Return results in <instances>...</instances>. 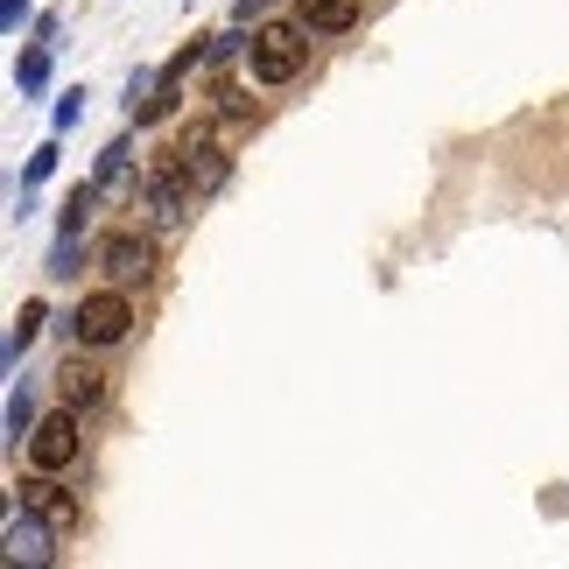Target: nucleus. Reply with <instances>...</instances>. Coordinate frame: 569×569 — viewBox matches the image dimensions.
<instances>
[{
	"label": "nucleus",
	"instance_id": "1",
	"mask_svg": "<svg viewBox=\"0 0 569 569\" xmlns=\"http://www.w3.org/2000/svg\"><path fill=\"white\" fill-rule=\"evenodd\" d=\"M310 29L302 21H260L253 42H247V71L253 84H289L302 63H310V42H302Z\"/></svg>",
	"mask_w": 569,
	"mask_h": 569
},
{
	"label": "nucleus",
	"instance_id": "2",
	"mask_svg": "<svg viewBox=\"0 0 569 569\" xmlns=\"http://www.w3.org/2000/svg\"><path fill=\"white\" fill-rule=\"evenodd\" d=\"M127 331H134V289H113V281H106L99 296H84L71 310V338L84 352H106V345H120Z\"/></svg>",
	"mask_w": 569,
	"mask_h": 569
},
{
	"label": "nucleus",
	"instance_id": "3",
	"mask_svg": "<svg viewBox=\"0 0 569 569\" xmlns=\"http://www.w3.org/2000/svg\"><path fill=\"white\" fill-rule=\"evenodd\" d=\"M57 520H42L36 507H29V499H8V549H0V556H8V569H50L57 562Z\"/></svg>",
	"mask_w": 569,
	"mask_h": 569
},
{
	"label": "nucleus",
	"instance_id": "4",
	"mask_svg": "<svg viewBox=\"0 0 569 569\" xmlns=\"http://www.w3.org/2000/svg\"><path fill=\"white\" fill-rule=\"evenodd\" d=\"M162 169H177V177H183V190L197 197V204H204V197H218V190L232 183V156H226L218 141H197V134L169 148V162H162Z\"/></svg>",
	"mask_w": 569,
	"mask_h": 569
},
{
	"label": "nucleus",
	"instance_id": "5",
	"mask_svg": "<svg viewBox=\"0 0 569 569\" xmlns=\"http://www.w3.org/2000/svg\"><path fill=\"white\" fill-rule=\"evenodd\" d=\"M78 415H84V408L63 401L57 415H42V422H36V436H29V465H36V471H71V465H78V450H84Z\"/></svg>",
	"mask_w": 569,
	"mask_h": 569
},
{
	"label": "nucleus",
	"instance_id": "6",
	"mask_svg": "<svg viewBox=\"0 0 569 569\" xmlns=\"http://www.w3.org/2000/svg\"><path fill=\"white\" fill-rule=\"evenodd\" d=\"M134 211H141V226H148V232H177L183 218L197 211V197L183 190L177 169H162V177H148V183L134 190Z\"/></svg>",
	"mask_w": 569,
	"mask_h": 569
},
{
	"label": "nucleus",
	"instance_id": "7",
	"mask_svg": "<svg viewBox=\"0 0 569 569\" xmlns=\"http://www.w3.org/2000/svg\"><path fill=\"white\" fill-rule=\"evenodd\" d=\"M99 274L113 281V289H148V281H156V247H148L141 232L99 239Z\"/></svg>",
	"mask_w": 569,
	"mask_h": 569
},
{
	"label": "nucleus",
	"instance_id": "8",
	"mask_svg": "<svg viewBox=\"0 0 569 569\" xmlns=\"http://www.w3.org/2000/svg\"><path fill=\"white\" fill-rule=\"evenodd\" d=\"M14 492L29 499V507H36L42 520H57V528H78V520H84V507H78V492L63 486V471H36L29 486H14Z\"/></svg>",
	"mask_w": 569,
	"mask_h": 569
},
{
	"label": "nucleus",
	"instance_id": "9",
	"mask_svg": "<svg viewBox=\"0 0 569 569\" xmlns=\"http://www.w3.org/2000/svg\"><path fill=\"white\" fill-rule=\"evenodd\" d=\"M92 183H99V197H120V204H134L141 177H134V141H127V134L99 148V169H92Z\"/></svg>",
	"mask_w": 569,
	"mask_h": 569
},
{
	"label": "nucleus",
	"instance_id": "10",
	"mask_svg": "<svg viewBox=\"0 0 569 569\" xmlns=\"http://www.w3.org/2000/svg\"><path fill=\"white\" fill-rule=\"evenodd\" d=\"M296 21L310 36H345L359 21V0H296Z\"/></svg>",
	"mask_w": 569,
	"mask_h": 569
},
{
	"label": "nucleus",
	"instance_id": "11",
	"mask_svg": "<svg viewBox=\"0 0 569 569\" xmlns=\"http://www.w3.org/2000/svg\"><path fill=\"white\" fill-rule=\"evenodd\" d=\"M57 393H63V401H71V408H99L106 401V373H92V366H63V373H57Z\"/></svg>",
	"mask_w": 569,
	"mask_h": 569
},
{
	"label": "nucleus",
	"instance_id": "12",
	"mask_svg": "<svg viewBox=\"0 0 569 569\" xmlns=\"http://www.w3.org/2000/svg\"><path fill=\"white\" fill-rule=\"evenodd\" d=\"M36 422H42V415H36V393H29V380H14L8 387V436H0V443H29Z\"/></svg>",
	"mask_w": 569,
	"mask_h": 569
},
{
	"label": "nucleus",
	"instance_id": "13",
	"mask_svg": "<svg viewBox=\"0 0 569 569\" xmlns=\"http://www.w3.org/2000/svg\"><path fill=\"white\" fill-rule=\"evenodd\" d=\"M42 84H50V50H21L14 57V92L21 99H42Z\"/></svg>",
	"mask_w": 569,
	"mask_h": 569
},
{
	"label": "nucleus",
	"instance_id": "14",
	"mask_svg": "<svg viewBox=\"0 0 569 569\" xmlns=\"http://www.w3.org/2000/svg\"><path fill=\"white\" fill-rule=\"evenodd\" d=\"M42 323H50V310H42V302H21V310H14V331H8V366H14V359L36 345Z\"/></svg>",
	"mask_w": 569,
	"mask_h": 569
},
{
	"label": "nucleus",
	"instance_id": "15",
	"mask_svg": "<svg viewBox=\"0 0 569 569\" xmlns=\"http://www.w3.org/2000/svg\"><path fill=\"white\" fill-rule=\"evenodd\" d=\"M78 260H84V232H57V247H50V274H57V281H71V274H78Z\"/></svg>",
	"mask_w": 569,
	"mask_h": 569
},
{
	"label": "nucleus",
	"instance_id": "16",
	"mask_svg": "<svg viewBox=\"0 0 569 569\" xmlns=\"http://www.w3.org/2000/svg\"><path fill=\"white\" fill-rule=\"evenodd\" d=\"M247 21H239V29H226V36H211V50H204V63H211V71H218V63H232V57H247Z\"/></svg>",
	"mask_w": 569,
	"mask_h": 569
},
{
	"label": "nucleus",
	"instance_id": "17",
	"mask_svg": "<svg viewBox=\"0 0 569 569\" xmlns=\"http://www.w3.org/2000/svg\"><path fill=\"white\" fill-rule=\"evenodd\" d=\"M57 162H63V148H57V141L29 148V169H21V183H42V177H57Z\"/></svg>",
	"mask_w": 569,
	"mask_h": 569
},
{
	"label": "nucleus",
	"instance_id": "18",
	"mask_svg": "<svg viewBox=\"0 0 569 569\" xmlns=\"http://www.w3.org/2000/svg\"><path fill=\"white\" fill-rule=\"evenodd\" d=\"M78 120H84V84H71V92L57 99V134H71Z\"/></svg>",
	"mask_w": 569,
	"mask_h": 569
},
{
	"label": "nucleus",
	"instance_id": "19",
	"mask_svg": "<svg viewBox=\"0 0 569 569\" xmlns=\"http://www.w3.org/2000/svg\"><path fill=\"white\" fill-rule=\"evenodd\" d=\"M218 113H226V120H253V99L239 92V84H218Z\"/></svg>",
	"mask_w": 569,
	"mask_h": 569
},
{
	"label": "nucleus",
	"instance_id": "20",
	"mask_svg": "<svg viewBox=\"0 0 569 569\" xmlns=\"http://www.w3.org/2000/svg\"><path fill=\"white\" fill-rule=\"evenodd\" d=\"M0 21H8V36H14L21 21H29V0H0Z\"/></svg>",
	"mask_w": 569,
	"mask_h": 569
},
{
	"label": "nucleus",
	"instance_id": "21",
	"mask_svg": "<svg viewBox=\"0 0 569 569\" xmlns=\"http://www.w3.org/2000/svg\"><path fill=\"white\" fill-rule=\"evenodd\" d=\"M274 8V0H239V8H232V21H253V14H268Z\"/></svg>",
	"mask_w": 569,
	"mask_h": 569
}]
</instances>
